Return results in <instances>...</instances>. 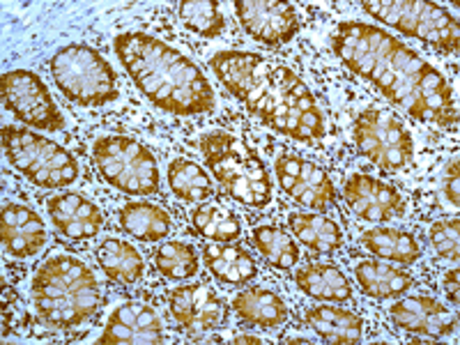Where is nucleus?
Listing matches in <instances>:
<instances>
[{"mask_svg": "<svg viewBox=\"0 0 460 345\" xmlns=\"http://www.w3.org/2000/svg\"><path fill=\"white\" fill-rule=\"evenodd\" d=\"M334 51L361 79L421 122L456 127L454 90L447 79L396 37L368 23L348 22L332 37Z\"/></svg>", "mask_w": 460, "mask_h": 345, "instance_id": "1", "label": "nucleus"}, {"mask_svg": "<svg viewBox=\"0 0 460 345\" xmlns=\"http://www.w3.org/2000/svg\"><path fill=\"white\" fill-rule=\"evenodd\" d=\"M209 63L224 88L274 131L295 141L324 137L323 111L293 69L249 51H221Z\"/></svg>", "mask_w": 460, "mask_h": 345, "instance_id": "2", "label": "nucleus"}, {"mask_svg": "<svg viewBox=\"0 0 460 345\" xmlns=\"http://www.w3.org/2000/svg\"><path fill=\"white\" fill-rule=\"evenodd\" d=\"M115 53L157 109L180 118L215 111V88L178 49L146 32H122L115 37Z\"/></svg>", "mask_w": 460, "mask_h": 345, "instance_id": "3", "label": "nucleus"}, {"mask_svg": "<svg viewBox=\"0 0 460 345\" xmlns=\"http://www.w3.org/2000/svg\"><path fill=\"white\" fill-rule=\"evenodd\" d=\"M32 302L44 324L76 330L100 309L102 288L88 265L72 256H56L35 272Z\"/></svg>", "mask_w": 460, "mask_h": 345, "instance_id": "4", "label": "nucleus"}, {"mask_svg": "<svg viewBox=\"0 0 460 345\" xmlns=\"http://www.w3.org/2000/svg\"><path fill=\"white\" fill-rule=\"evenodd\" d=\"M205 164L230 199L249 208H265L272 200V178L265 162L242 138L215 131L200 138Z\"/></svg>", "mask_w": 460, "mask_h": 345, "instance_id": "5", "label": "nucleus"}, {"mask_svg": "<svg viewBox=\"0 0 460 345\" xmlns=\"http://www.w3.org/2000/svg\"><path fill=\"white\" fill-rule=\"evenodd\" d=\"M58 90L81 106H104L120 97L118 76L102 53L85 44H69L51 58Z\"/></svg>", "mask_w": 460, "mask_h": 345, "instance_id": "6", "label": "nucleus"}, {"mask_svg": "<svg viewBox=\"0 0 460 345\" xmlns=\"http://www.w3.org/2000/svg\"><path fill=\"white\" fill-rule=\"evenodd\" d=\"M3 147L7 162L37 187L60 189L79 178L76 159L51 138L28 129L3 127Z\"/></svg>", "mask_w": 460, "mask_h": 345, "instance_id": "7", "label": "nucleus"}, {"mask_svg": "<svg viewBox=\"0 0 460 345\" xmlns=\"http://www.w3.org/2000/svg\"><path fill=\"white\" fill-rule=\"evenodd\" d=\"M97 172L122 194L150 196L159 191L157 159L129 137H102L93 146Z\"/></svg>", "mask_w": 460, "mask_h": 345, "instance_id": "8", "label": "nucleus"}, {"mask_svg": "<svg viewBox=\"0 0 460 345\" xmlns=\"http://www.w3.org/2000/svg\"><path fill=\"white\" fill-rule=\"evenodd\" d=\"M364 12L394 26L402 35L417 37L439 51H458V23L445 7L426 0H367Z\"/></svg>", "mask_w": 460, "mask_h": 345, "instance_id": "9", "label": "nucleus"}, {"mask_svg": "<svg viewBox=\"0 0 460 345\" xmlns=\"http://www.w3.org/2000/svg\"><path fill=\"white\" fill-rule=\"evenodd\" d=\"M352 137L361 155L385 171H401L412 162V137L396 115L387 111L368 109L357 115Z\"/></svg>", "mask_w": 460, "mask_h": 345, "instance_id": "10", "label": "nucleus"}, {"mask_svg": "<svg viewBox=\"0 0 460 345\" xmlns=\"http://www.w3.org/2000/svg\"><path fill=\"white\" fill-rule=\"evenodd\" d=\"M3 104L26 125L44 131H60L65 127L63 113L51 100L44 81L28 69L3 74Z\"/></svg>", "mask_w": 460, "mask_h": 345, "instance_id": "11", "label": "nucleus"}, {"mask_svg": "<svg viewBox=\"0 0 460 345\" xmlns=\"http://www.w3.org/2000/svg\"><path fill=\"white\" fill-rule=\"evenodd\" d=\"M277 178L281 189L299 205L311 209H327L336 203V189L330 175L318 164L297 155L277 157Z\"/></svg>", "mask_w": 460, "mask_h": 345, "instance_id": "12", "label": "nucleus"}, {"mask_svg": "<svg viewBox=\"0 0 460 345\" xmlns=\"http://www.w3.org/2000/svg\"><path fill=\"white\" fill-rule=\"evenodd\" d=\"M242 28L267 47L290 42L299 31V14L290 3L277 0H240L235 3Z\"/></svg>", "mask_w": 460, "mask_h": 345, "instance_id": "13", "label": "nucleus"}, {"mask_svg": "<svg viewBox=\"0 0 460 345\" xmlns=\"http://www.w3.org/2000/svg\"><path fill=\"white\" fill-rule=\"evenodd\" d=\"M171 315L182 324L189 334H203L217 330L228 318V306L224 299L205 283L180 286L168 295Z\"/></svg>", "mask_w": 460, "mask_h": 345, "instance_id": "14", "label": "nucleus"}, {"mask_svg": "<svg viewBox=\"0 0 460 345\" xmlns=\"http://www.w3.org/2000/svg\"><path fill=\"white\" fill-rule=\"evenodd\" d=\"M343 199L359 219L371 224H385L405 215V199L396 189L364 172H355L345 180Z\"/></svg>", "mask_w": 460, "mask_h": 345, "instance_id": "15", "label": "nucleus"}, {"mask_svg": "<svg viewBox=\"0 0 460 345\" xmlns=\"http://www.w3.org/2000/svg\"><path fill=\"white\" fill-rule=\"evenodd\" d=\"M162 320L141 302H127L111 314L106 330L102 332V345H138L162 343Z\"/></svg>", "mask_w": 460, "mask_h": 345, "instance_id": "16", "label": "nucleus"}, {"mask_svg": "<svg viewBox=\"0 0 460 345\" xmlns=\"http://www.w3.org/2000/svg\"><path fill=\"white\" fill-rule=\"evenodd\" d=\"M389 315L401 330L430 336V339H445L454 334L458 327V320L445 304L430 297H408L396 302Z\"/></svg>", "mask_w": 460, "mask_h": 345, "instance_id": "17", "label": "nucleus"}, {"mask_svg": "<svg viewBox=\"0 0 460 345\" xmlns=\"http://www.w3.org/2000/svg\"><path fill=\"white\" fill-rule=\"evenodd\" d=\"M49 217L65 237L69 240H90L102 230L104 226V215L93 200L84 199L81 194L65 191L47 203Z\"/></svg>", "mask_w": 460, "mask_h": 345, "instance_id": "18", "label": "nucleus"}, {"mask_svg": "<svg viewBox=\"0 0 460 345\" xmlns=\"http://www.w3.org/2000/svg\"><path fill=\"white\" fill-rule=\"evenodd\" d=\"M47 244V226L35 209L19 203L3 208V246L14 258H31Z\"/></svg>", "mask_w": 460, "mask_h": 345, "instance_id": "19", "label": "nucleus"}, {"mask_svg": "<svg viewBox=\"0 0 460 345\" xmlns=\"http://www.w3.org/2000/svg\"><path fill=\"white\" fill-rule=\"evenodd\" d=\"M203 258L212 277L228 286L249 283L258 274L252 253L242 246H233L230 242H215V244L205 246Z\"/></svg>", "mask_w": 460, "mask_h": 345, "instance_id": "20", "label": "nucleus"}, {"mask_svg": "<svg viewBox=\"0 0 460 345\" xmlns=\"http://www.w3.org/2000/svg\"><path fill=\"white\" fill-rule=\"evenodd\" d=\"M295 281H297L304 293L318 299V302L343 304L352 299V286L339 267L332 265V262H309V265H304L295 274Z\"/></svg>", "mask_w": 460, "mask_h": 345, "instance_id": "21", "label": "nucleus"}, {"mask_svg": "<svg viewBox=\"0 0 460 345\" xmlns=\"http://www.w3.org/2000/svg\"><path fill=\"white\" fill-rule=\"evenodd\" d=\"M357 283L373 299L401 297L414 286V277L380 261H364L355 267Z\"/></svg>", "mask_w": 460, "mask_h": 345, "instance_id": "22", "label": "nucleus"}, {"mask_svg": "<svg viewBox=\"0 0 460 345\" xmlns=\"http://www.w3.org/2000/svg\"><path fill=\"white\" fill-rule=\"evenodd\" d=\"M306 323L327 343L350 345L359 343L361 336H364V323H361L359 315L339 309V306H323V304L311 306L306 311Z\"/></svg>", "mask_w": 460, "mask_h": 345, "instance_id": "23", "label": "nucleus"}, {"mask_svg": "<svg viewBox=\"0 0 460 345\" xmlns=\"http://www.w3.org/2000/svg\"><path fill=\"white\" fill-rule=\"evenodd\" d=\"M233 309L242 323L256 324V327H279L288 320L286 302L272 290L265 288H249L233 299Z\"/></svg>", "mask_w": 460, "mask_h": 345, "instance_id": "24", "label": "nucleus"}, {"mask_svg": "<svg viewBox=\"0 0 460 345\" xmlns=\"http://www.w3.org/2000/svg\"><path fill=\"white\" fill-rule=\"evenodd\" d=\"M288 226L293 230V235L304 246H309L311 252L332 253L343 246V233L339 224L318 212H293L288 217Z\"/></svg>", "mask_w": 460, "mask_h": 345, "instance_id": "25", "label": "nucleus"}, {"mask_svg": "<svg viewBox=\"0 0 460 345\" xmlns=\"http://www.w3.org/2000/svg\"><path fill=\"white\" fill-rule=\"evenodd\" d=\"M359 240L368 252L376 253L377 258H385V261L412 265L421 258V244L417 242V237L410 235L408 230L371 228L361 233Z\"/></svg>", "mask_w": 460, "mask_h": 345, "instance_id": "26", "label": "nucleus"}, {"mask_svg": "<svg viewBox=\"0 0 460 345\" xmlns=\"http://www.w3.org/2000/svg\"><path fill=\"white\" fill-rule=\"evenodd\" d=\"M120 228L141 242H157L171 233V217L152 203H127L120 209Z\"/></svg>", "mask_w": 460, "mask_h": 345, "instance_id": "27", "label": "nucleus"}, {"mask_svg": "<svg viewBox=\"0 0 460 345\" xmlns=\"http://www.w3.org/2000/svg\"><path fill=\"white\" fill-rule=\"evenodd\" d=\"M97 261L106 277L113 279L115 283L131 286L143 277V258L137 246L120 240H104L97 249Z\"/></svg>", "mask_w": 460, "mask_h": 345, "instance_id": "28", "label": "nucleus"}, {"mask_svg": "<svg viewBox=\"0 0 460 345\" xmlns=\"http://www.w3.org/2000/svg\"><path fill=\"white\" fill-rule=\"evenodd\" d=\"M168 184L172 194L187 203H200L212 196V180L199 164L189 159H175L168 164Z\"/></svg>", "mask_w": 460, "mask_h": 345, "instance_id": "29", "label": "nucleus"}, {"mask_svg": "<svg viewBox=\"0 0 460 345\" xmlns=\"http://www.w3.org/2000/svg\"><path fill=\"white\" fill-rule=\"evenodd\" d=\"M253 244L270 265L279 270H290L299 261V246L293 237L277 226H256L253 228Z\"/></svg>", "mask_w": 460, "mask_h": 345, "instance_id": "30", "label": "nucleus"}, {"mask_svg": "<svg viewBox=\"0 0 460 345\" xmlns=\"http://www.w3.org/2000/svg\"><path fill=\"white\" fill-rule=\"evenodd\" d=\"M191 224L196 233L212 242H235L242 235V226L230 209L219 205H203L191 212Z\"/></svg>", "mask_w": 460, "mask_h": 345, "instance_id": "31", "label": "nucleus"}, {"mask_svg": "<svg viewBox=\"0 0 460 345\" xmlns=\"http://www.w3.org/2000/svg\"><path fill=\"white\" fill-rule=\"evenodd\" d=\"M155 267L166 279L184 281L199 272V256H196L194 246L184 244V242H166L155 253Z\"/></svg>", "mask_w": 460, "mask_h": 345, "instance_id": "32", "label": "nucleus"}, {"mask_svg": "<svg viewBox=\"0 0 460 345\" xmlns=\"http://www.w3.org/2000/svg\"><path fill=\"white\" fill-rule=\"evenodd\" d=\"M178 14L184 26L200 37H217L226 28V19L219 10V3L182 0V3H178Z\"/></svg>", "mask_w": 460, "mask_h": 345, "instance_id": "33", "label": "nucleus"}, {"mask_svg": "<svg viewBox=\"0 0 460 345\" xmlns=\"http://www.w3.org/2000/svg\"><path fill=\"white\" fill-rule=\"evenodd\" d=\"M430 242H433L435 252L439 253L442 258L451 262H458L460 256V221L458 217L454 219H445L433 224L430 228Z\"/></svg>", "mask_w": 460, "mask_h": 345, "instance_id": "34", "label": "nucleus"}, {"mask_svg": "<svg viewBox=\"0 0 460 345\" xmlns=\"http://www.w3.org/2000/svg\"><path fill=\"white\" fill-rule=\"evenodd\" d=\"M445 194H447V199L451 200V205H454V208H458V157L451 159L449 171H447Z\"/></svg>", "mask_w": 460, "mask_h": 345, "instance_id": "35", "label": "nucleus"}, {"mask_svg": "<svg viewBox=\"0 0 460 345\" xmlns=\"http://www.w3.org/2000/svg\"><path fill=\"white\" fill-rule=\"evenodd\" d=\"M445 293H447V297H449L451 302L458 306V299H460V295H458V270H451V272H447Z\"/></svg>", "mask_w": 460, "mask_h": 345, "instance_id": "36", "label": "nucleus"}, {"mask_svg": "<svg viewBox=\"0 0 460 345\" xmlns=\"http://www.w3.org/2000/svg\"><path fill=\"white\" fill-rule=\"evenodd\" d=\"M235 343H262V341L256 339V336H237Z\"/></svg>", "mask_w": 460, "mask_h": 345, "instance_id": "37", "label": "nucleus"}]
</instances>
